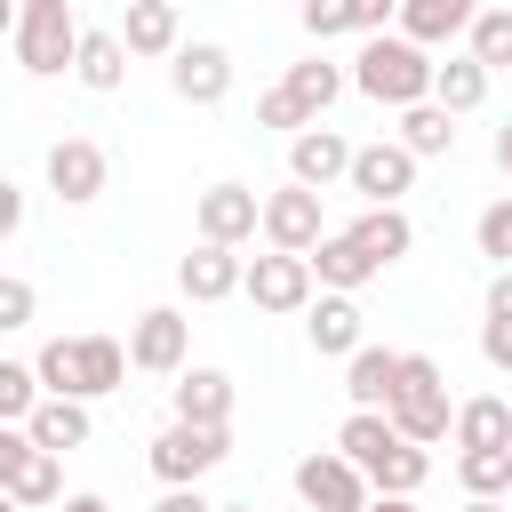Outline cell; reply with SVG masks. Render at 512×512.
I'll use <instances>...</instances> for the list:
<instances>
[{"label": "cell", "mask_w": 512, "mask_h": 512, "mask_svg": "<svg viewBox=\"0 0 512 512\" xmlns=\"http://www.w3.org/2000/svg\"><path fill=\"white\" fill-rule=\"evenodd\" d=\"M320 240H328V224H320V192H312V184H280V192H264V248L312 256Z\"/></svg>", "instance_id": "obj_11"}, {"label": "cell", "mask_w": 512, "mask_h": 512, "mask_svg": "<svg viewBox=\"0 0 512 512\" xmlns=\"http://www.w3.org/2000/svg\"><path fill=\"white\" fill-rule=\"evenodd\" d=\"M456 480H464V496H504L512 488V448H456Z\"/></svg>", "instance_id": "obj_32"}, {"label": "cell", "mask_w": 512, "mask_h": 512, "mask_svg": "<svg viewBox=\"0 0 512 512\" xmlns=\"http://www.w3.org/2000/svg\"><path fill=\"white\" fill-rule=\"evenodd\" d=\"M384 416H392V424H400V440H416V448L456 440L448 376H440V360H432V352H400V392H392V408H384Z\"/></svg>", "instance_id": "obj_3"}, {"label": "cell", "mask_w": 512, "mask_h": 512, "mask_svg": "<svg viewBox=\"0 0 512 512\" xmlns=\"http://www.w3.org/2000/svg\"><path fill=\"white\" fill-rule=\"evenodd\" d=\"M304 336H312V352L352 360V352H360V304H352V296H320V304L304 312Z\"/></svg>", "instance_id": "obj_22"}, {"label": "cell", "mask_w": 512, "mask_h": 512, "mask_svg": "<svg viewBox=\"0 0 512 512\" xmlns=\"http://www.w3.org/2000/svg\"><path fill=\"white\" fill-rule=\"evenodd\" d=\"M216 512H256V504H216Z\"/></svg>", "instance_id": "obj_49"}, {"label": "cell", "mask_w": 512, "mask_h": 512, "mask_svg": "<svg viewBox=\"0 0 512 512\" xmlns=\"http://www.w3.org/2000/svg\"><path fill=\"white\" fill-rule=\"evenodd\" d=\"M120 40H128V56H176V48H184L176 0H128V8H120Z\"/></svg>", "instance_id": "obj_18"}, {"label": "cell", "mask_w": 512, "mask_h": 512, "mask_svg": "<svg viewBox=\"0 0 512 512\" xmlns=\"http://www.w3.org/2000/svg\"><path fill=\"white\" fill-rule=\"evenodd\" d=\"M56 512H112V504H104V496H96V488H80V496H64V504H56Z\"/></svg>", "instance_id": "obj_45"}, {"label": "cell", "mask_w": 512, "mask_h": 512, "mask_svg": "<svg viewBox=\"0 0 512 512\" xmlns=\"http://www.w3.org/2000/svg\"><path fill=\"white\" fill-rule=\"evenodd\" d=\"M472 24H480V0H400V32L416 48H440V40L472 32Z\"/></svg>", "instance_id": "obj_19"}, {"label": "cell", "mask_w": 512, "mask_h": 512, "mask_svg": "<svg viewBox=\"0 0 512 512\" xmlns=\"http://www.w3.org/2000/svg\"><path fill=\"white\" fill-rule=\"evenodd\" d=\"M72 80H80V88H96V96H112V88L128 80V40H120V32H88V40H80Z\"/></svg>", "instance_id": "obj_26"}, {"label": "cell", "mask_w": 512, "mask_h": 512, "mask_svg": "<svg viewBox=\"0 0 512 512\" xmlns=\"http://www.w3.org/2000/svg\"><path fill=\"white\" fill-rule=\"evenodd\" d=\"M344 392H352V408H392V392H400V352L360 344V352L344 360Z\"/></svg>", "instance_id": "obj_20"}, {"label": "cell", "mask_w": 512, "mask_h": 512, "mask_svg": "<svg viewBox=\"0 0 512 512\" xmlns=\"http://www.w3.org/2000/svg\"><path fill=\"white\" fill-rule=\"evenodd\" d=\"M480 360L496 376H512V320H480Z\"/></svg>", "instance_id": "obj_40"}, {"label": "cell", "mask_w": 512, "mask_h": 512, "mask_svg": "<svg viewBox=\"0 0 512 512\" xmlns=\"http://www.w3.org/2000/svg\"><path fill=\"white\" fill-rule=\"evenodd\" d=\"M488 152H496V168H504V176H512V120H504V128H496V144H488Z\"/></svg>", "instance_id": "obj_46"}, {"label": "cell", "mask_w": 512, "mask_h": 512, "mask_svg": "<svg viewBox=\"0 0 512 512\" xmlns=\"http://www.w3.org/2000/svg\"><path fill=\"white\" fill-rule=\"evenodd\" d=\"M32 368H40V392H48V400H80V392H72V384H80V376H72V336H48V344L32 352Z\"/></svg>", "instance_id": "obj_35"}, {"label": "cell", "mask_w": 512, "mask_h": 512, "mask_svg": "<svg viewBox=\"0 0 512 512\" xmlns=\"http://www.w3.org/2000/svg\"><path fill=\"white\" fill-rule=\"evenodd\" d=\"M296 496H304V512H368V504H376L368 472H360L344 448H312V456L296 464Z\"/></svg>", "instance_id": "obj_5"}, {"label": "cell", "mask_w": 512, "mask_h": 512, "mask_svg": "<svg viewBox=\"0 0 512 512\" xmlns=\"http://www.w3.org/2000/svg\"><path fill=\"white\" fill-rule=\"evenodd\" d=\"M488 80H496V72H488V64L464 48V56H448V64L432 72V104L464 120V112H480V104H488Z\"/></svg>", "instance_id": "obj_21"}, {"label": "cell", "mask_w": 512, "mask_h": 512, "mask_svg": "<svg viewBox=\"0 0 512 512\" xmlns=\"http://www.w3.org/2000/svg\"><path fill=\"white\" fill-rule=\"evenodd\" d=\"M176 288H184L192 304H224V296H240V288H248V264H240V248L200 240V248L176 264Z\"/></svg>", "instance_id": "obj_14"}, {"label": "cell", "mask_w": 512, "mask_h": 512, "mask_svg": "<svg viewBox=\"0 0 512 512\" xmlns=\"http://www.w3.org/2000/svg\"><path fill=\"white\" fill-rule=\"evenodd\" d=\"M368 208H400V192H416V152L400 144V136H376V144H360L352 152V176H344Z\"/></svg>", "instance_id": "obj_8"}, {"label": "cell", "mask_w": 512, "mask_h": 512, "mask_svg": "<svg viewBox=\"0 0 512 512\" xmlns=\"http://www.w3.org/2000/svg\"><path fill=\"white\" fill-rule=\"evenodd\" d=\"M128 360H136L144 376H184V368H192V320H184L176 304L136 312V320H128Z\"/></svg>", "instance_id": "obj_6"}, {"label": "cell", "mask_w": 512, "mask_h": 512, "mask_svg": "<svg viewBox=\"0 0 512 512\" xmlns=\"http://www.w3.org/2000/svg\"><path fill=\"white\" fill-rule=\"evenodd\" d=\"M168 408H176V424H232V376L224 368H184L168 384Z\"/></svg>", "instance_id": "obj_16"}, {"label": "cell", "mask_w": 512, "mask_h": 512, "mask_svg": "<svg viewBox=\"0 0 512 512\" xmlns=\"http://www.w3.org/2000/svg\"><path fill=\"white\" fill-rule=\"evenodd\" d=\"M80 40H88V24L72 16V0H16L8 8V48H16V64L32 80L72 72L80 64Z\"/></svg>", "instance_id": "obj_2"}, {"label": "cell", "mask_w": 512, "mask_h": 512, "mask_svg": "<svg viewBox=\"0 0 512 512\" xmlns=\"http://www.w3.org/2000/svg\"><path fill=\"white\" fill-rule=\"evenodd\" d=\"M296 16H304V32H312V40H336V32H352V0H304Z\"/></svg>", "instance_id": "obj_38"}, {"label": "cell", "mask_w": 512, "mask_h": 512, "mask_svg": "<svg viewBox=\"0 0 512 512\" xmlns=\"http://www.w3.org/2000/svg\"><path fill=\"white\" fill-rule=\"evenodd\" d=\"M0 512H24V504H0Z\"/></svg>", "instance_id": "obj_50"}, {"label": "cell", "mask_w": 512, "mask_h": 512, "mask_svg": "<svg viewBox=\"0 0 512 512\" xmlns=\"http://www.w3.org/2000/svg\"><path fill=\"white\" fill-rule=\"evenodd\" d=\"M464 512H504V496H464Z\"/></svg>", "instance_id": "obj_48"}, {"label": "cell", "mask_w": 512, "mask_h": 512, "mask_svg": "<svg viewBox=\"0 0 512 512\" xmlns=\"http://www.w3.org/2000/svg\"><path fill=\"white\" fill-rule=\"evenodd\" d=\"M256 128H288V136H304V128H312V112H304L288 88H264V96H256Z\"/></svg>", "instance_id": "obj_37"}, {"label": "cell", "mask_w": 512, "mask_h": 512, "mask_svg": "<svg viewBox=\"0 0 512 512\" xmlns=\"http://www.w3.org/2000/svg\"><path fill=\"white\" fill-rule=\"evenodd\" d=\"M384 24H400V0H352V32L360 40H376Z\"/></svg>", "instance_id": "obj_41"}, {"label": "cell", "mask_w": 512, "mask_h": 512, "mask_svg": "<svg viewBox=\"0 0 512 512\" xmlns=\"http://www.w3.org/2000/svg\"><path fill=\"white\" fill-rule=\"evenodd\" d=\"M8 504H24V512H40V504H64V456H48V448H32L8 480Z\"/></svg>", "instance_id": "obj_25"}, {"label": "cell", "mask_w": 512, "mask_h": 512, "mask_svg": "<svg viewBox=\"0 0 512 512\" xmlns=\"http://www.w3.org/2000/svg\"><path fill=\"white\" fill-rule=\"evenodd\" d=\"M472 240H480V256H496V272L512 264V192L480 208V224H472Z\"/></svg>", "instance_id": "obj_36"}, {"label": "cell", "mask_w": 512, "mask_h": 512, "mask_svg": "<svg viewBox=\"0 0 512 512\" xmlns=\"http://www.w3.org/2000/svg\"><path fill=\"white\" fill-rule=\"evenodd\" d=\"M296 8H304V0H296Z\"/></svg>", "instance_id": "obj_51"}, {"label": "cell", "mask_w": 512, "mask_h": 512, "mask_svg": "<svg viewBox=\"0 0 512 512\" xmlns=\"http://www.w3.org/2000/svg\"><path fill=\"white\" fill-rule=\"evenodd\" d=\"M104 184H112V160H104L96 136H56V144H48V192H56L64 208L104 200Z\"/></svg>", "instance_id": "obj_7"}, {"label": "cell", "mask_w": 512, "mask_h": 512, "mask_svg": "<svg viewBox=\"0 0 512 512\" xmlns=\"http://www.w3.org/2000/svg\"><path fill=\"white\" fill-rule=\"evenodd\" d=\"M152 512H216V504H208V496H200V488H168V496H160V504H152Z\"/></svg>", "instance_id": "obj_44"}, {"label": "cell", "mask_w": 512, "mask_h": 512, "mask_svg": "<svg viewBox=\"0 0 512 512\" xmlns=\"http://www.w3.org/2000/svg\"><path fill=\"white\" fill-rule=\"evenodd\" d=\"M0 328H32V280L24 272L0 280Z\"/></svg>", "instance_id": "obj_39"}, {"label": "cell", "mask_w": 512, "mask_h": 512, "mask_svg": "<svg viewBox=\"0 0 512 512\" xmlns=\"http://www.w3.org/2000/svg\"><path fill=\"white\" fill-rule=\"evenodd\" d=\"M344 232H352V240H360V248L376 256V272H384V264H400V256L416 248V224H408L400 208H360V216H352Z\"/></svg>", "instance_id": "obj_24"}, {"label": "cell", "mask_w": 512, "mask_h": 512, "mask_svg": "<svg viewBox=\"0 0 512 512\" xmlns=\"http://www.w3.org/2000/svg\"><path fill=\"white\" fill-rule=\"evenodd\" d=\"M464 40H472V56H480L488 72H512V8H480V24H472Z\"/></svg>", "instance_id": "obj_34"}, {"label": "cell", "mask_w": 512, "mask_h": 512, "mask_svg": "<svg viewBox=\"0 0 512 512\" xmlns=\"http://www.w3.org/2000/svg\"><path fill=\"white\" fill-rule=\"evenodd\" d=\"M0 232H8V240L24 232V192H16V184H0Z\"/></svg>", "instance_id": "obj_42"}, {"label": "cell", "mask_w": 512, "mask_h": 512, "mask_svg": "<svg viewBox=\"0 0 512 512\" xmlns=\"http://www.w3.org/2000/svg\"><path fill=\"white\" fill-rule=\"evenodd\" d=\"M392 440H400V424H392L384 408H352V416H344V432H336V448H344V456H352L360 472H368V464H376V456H384Z\"/></svg>", "instance_id": "obj_31"}, {"label": "cell", "mask_w": 512, "mask_h": 512, "mask_svg": "<svg viewBox=\"0 0 512 512\" xmlns=\"http://www.w3.org/2000/svg\"><path fill=\"white\" fill-rule=\"evenodd\" d=\"M432 48H416L408 32H376V40H360V56H352V88L368 96V104H384V112H408V104H432Z\"/></svg>", "instance_id": "obj_1"}, {"label": "cell", "mask_w": 512, "mask_h": 512, "mask_svg": "<svg viewBox=\"0 0 512 512\" xmlns=\"http://www.w3.org/2000/svg\"><path fill=\"white\" fill-rule=\"evenodd\" d=\"M40 400H48L40 392V368L32 360H0V424H32Z\"/></svg>", "instance_id": "obj_33"}, {"label": "cell", "mask_w": 512, "mask_h": 512, "mask_svg": "<svg viewBox=\"0 0 512 512\" xmlns=\"http://www.w3.org/2000/svg\"><path fill=\"white\" fill-rule=\"evenodd\" d=\"M168 88H176L184 104H224V96H232V56H224L216 40H184V48L168 56Z\"/></svg>", "instance_id": "obj_12"}, {"label": "cell", "mask_w": 512, "mask_h": 512, "mask_svg": "<svg viewBox=\"0 0 512 512\" xmlns=\"http://www.w3.org/2000/svg\"><path fill=\"white\" fill-rule=\"evenodd\" d=\"M352 152L360 144H344L336 128H304V136H288V184H312V192H328L336 176H352Z\"/></svg>", "instance_id": "obj_13"}, {"label": "cell", "mask_w": 512, "mask_h": 512, "mask_svg": "<svg viewBox=\"0 0 512 512\" xmlns=\"http://www.w3.org/2000/svg\"><path fill=\"white\" fill-rule=\"evenodd\" d=\"M224 456H232V424H176V416H168V432H152V448H144V464H152L160 488H200Z\"/></svg>", "instance_id": "obj_4"}, {"label": "cell", "mask_w": 512, "mask_h": 512, "mask_svg": "<svg viewBox=\"0 0 512 512\" xmlns=\"http://www.w3.org/2000/svg\"><path fill=\"white\" fill-rule=\"evenodd\" d=\"M24 432H32L48 456H72V448H88V440H96V424H88V400H40Z\"/></svg>", "instance_id": "obj_23"}, {"label": "cell", "mask_w": 512, "mask_h": 512, "mask_svg": "<svg viewBox=\"0 0 512 512\" xmlns=\"http://www.w3.org/2000/svg\"><path fill=\"white\" fill-rule=\"evenodd\" d=\"M192 232L216 240V248L256 240V232H264V192H248V184H208V192L192 200Z\"/></svg>", "instance_id": "obj_9"}, {"label": "cell", "mask_w": 512, "mask_h": 512, "mask_svg": "<svg viewBox=\"0 0 512 512\" xmlns=\"http://www.w3.org/2000/svg\"><path fill=\"white\" fill-rule=\"evenodd\" d=\"M400 144H408L416 160L456 152V112H440V104H408V112H400Z\"/></svg>", "instance_id": "obj_30"}, {"label": "cell", "mask_w": 512, "mask_h": 512, "mask_svg": "<svg viewBox=\"0 0 512 512\" xmlns=\"http://www.w3.org/2000/svg\"><path fill=\"white\" fill-rule=\"evenodd\" d=\"M128 368H136V360H128V344H120V336H72V376H80L72 392H80V400L120 392V384H128Z\"/></svg>", "instance_id": "obj_15"}, {"label": "cell", "mask_w": 512, "mask_h": 512, "mask_svg": "<svg viewBox=\"0 0 512 512\" xmlns=\"http://www.w3.org/2000/svg\"><path fill=\"white\" fill-rule=\"evenodd\" d=\"M240 296L256 312H312V256H288V248L248 256V288Z\"/></svg>", "instance_id": "obj_10"}, {"label": "cell", "mask_w": 512, "mask_h": 512, "mask_svg": "<svg viewBox=\"0 0 512 512\" xmlns=\"http://www.w3.org/2000/svg\"><path fill=\"white\" fill-rule=\"evenodd\" d=\"M280 88H288V96H296V104L320 120V112H328V104L352 88V72H344V64H328V56H304V64H288V80H280Z\"/></svg>", "instance_id": "obj_27"}, {"label": "cell", "mask_w": 512, "mask_h": 512, "mask_svg": "<svg viewBox=\"0 0 512 512\" xmlns=\"http://www.w3.org/2000/svg\"><path fill=\"white\" fill-rule=\"evenodd\" d=\"M368 512H424V504H416V496H376Z\"/></svg>", "instance_id": "obj_47"}, {"label": "cell", "mask_w": 512, "mask_h": 512, "mask_svg": "<svg viewBox=\"0 0 512 512\" xmlns=\"http://www.w3.org/2000/svg\"><path fill=\"white\" fill-rule=\"evenodd\" d=\"M424 480H432V456H424L416 440H392V448L368 464V488H376V496H416Z\"/></svg>", "instance_id": "obj_28"}, {"label": "cell", "mask_w": 512, "mask_h": 512, "mask_svg": "<svg viewBox=\"0 0 512 512\" xmlns=\"http://www.w3.org/2000/svg\"><path fill=\"white\" fill-rule=\"evenodd\" d=\"M488 320H512V264L488 280Z\"/></svg>", "instance_id": "obj_43"}, {"label": "cell", "mask_w": 512, "mask_h": 512, "mask_svg": "<svg viewBox=\"0 0 512 512\" xmlns=\"http://www.w3.org/2000/svg\"><path fill=\"white\" fill-rule=\"evenodd\" d=\"M312 280H320L328 296H360V288L376 280V256H368L352 232H328V240L312 248Z\"/></svg>", "instance_id": "obj_17"}, {"label": "cell", "mask_w": 512, "mask_h": 512, "mask_svg": "<svg viewBox=\"0 0 512 512\" xmlns=\"http://www.w3.org/2000/svg\"><path fill=\"white\" fill-rule=\"evenodd\" d=\"M456 448H512V400L480 392L456 408Z\"/></svg>", "instance_id": "obj_29"}]
</instances>
